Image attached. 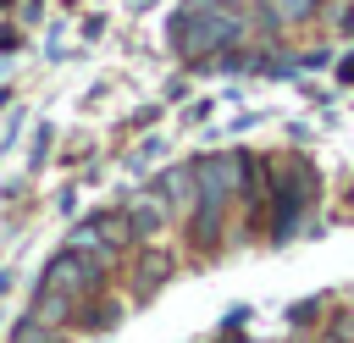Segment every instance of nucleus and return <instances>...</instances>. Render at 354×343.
<instances>
[{"mask_svg":"<svg viewBox=\"0 0 354 343\" xmlns=\"http://www.w3.org/2000/svg\"><path fill=\"white\" fill-rule=\"evenodd\" d=\"M171 44L183 55H216V50H232L243 44V17L232 6H199L188 0L177 17H171Z\"/></svg>","mask_w":354,"mask_h":343,"instance_id":"obj_1","label":"nucleus"},{"mask_svg":"<svg viewBox=\"0 0 354 343\" xmlns=\"http://www.w3.org/2000/svg\"><path fill=\"white\" fill-rule=\"evenodd\" d=\"M238 183H243V155H210V160L194 166V194H199V205L232 199Z\"/></svg>","mask_w":354,"mask_h":343,"instance_id":"obj_2","label":"nucleus"},{"mask_svg":"<svg viewBox=\"0 0 354 343\" xmlns=\"http://www.w3.org/2000/svg\"><path fill=\"white\" fill-rule=\"evenodd\" d=\"M160 221H166V210H160V194H155V199H138V210L127 216V227H133V232H155Z\"/></svg>","mask_w":354,"mask_h":343,"instance_id":"obj_3","label":"nucleus"},{"mask_svg":"<svg viewBox=\"0 0 354 343\" xmlns=\"http://www.w3.org/2000/svg\"><path fill=\"white\" fill-rule=\"evenodd\" d=\"M315 6H321V0H271V17H277V22H304Z\"/></svg>","mask_w":354,"mask_h":343,"instance_id":"obj_4","label":"nucleus"},{"mask_svg":"<svg viewBox=\"0 0 354 343\" xmlns=\"http://www.w3.org/2000/svg\"><path fill=\"white\" fill-rule=\"evenodd\" d=\"M337 77H343V83H354V55H343V61H337Z\"/></svg>","mask_w":354,"mask_h":343,"instance_id":"obj_5","label":"nucleus"},{"mask_svg":"<svg viewBox=\"0 0 354 343\" xmlns=\"http://www.w3.org/2000/svg\"><path fill=\"white\" fill-rule=\"evenodd\" d=\"M337 28H343V33H348V39H354V6H348V11H343V17H337Z\"/></svg>","mask_w":354,"mask_h":343,"instance_id":"obj_6","label":"nucleus"},{"mask_svg":"<svg viewBox=\"0 0 354 343\" xmlns=\"http://www.w3.org/2000/svg\"><path fill=\"white\" fill-rule=\"evenodd\" d=\"M199 6H232V11H238V6H243V0H199Z\"/></svg>","mask_w":354,"mask_h":343,"instance_id":"obj_7","label":"nucleus"}]
</instances>
